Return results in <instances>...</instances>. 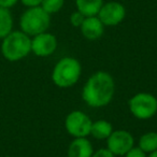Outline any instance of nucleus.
Instances as JSON below:
<instances>
[{
    "mask_svg": "<svg viewBox=\"0 0 157 157\" xmlns=\"http://www.w3.org/2000/svg\"><path fill=\"white\" fill-rule=\"evenodd\" d=\"M92 157H115V155L109 150V148H100L93 154Z\"/></svg>",
    "mask_w": 157,
    "mask_h": 157,
    "instance_id": "6ab92c4d",
    "label": "nucleus"
},
{
    "mask_svg": "<svg viewBox=\"0 0 157 157\" xmlns=\"http://www.w3.org/2000/svg\"><path fill=\"white\" fill-rule=\"evenodd\" d=\"M105 31V25L97 16L85 17L81 25V33L87 40L95 41L101 38Z\"/></svg>",
    "mask_w": 157,
    "mask_h": 157,
    "instance_id": "9d476101",
    "label": "nucleus"
},
{
    "mask_svg": "<svg viewBox=\"0 0 157 157\" xmlns=\"http://www.w3.org/2000/svg\"><path fill=\"white\" fill-rule=\"evenodd\" d=\"M57 48V39L54 35L42 33L31 39V52L39 57L52 55Z\"/></svg>",
    "mask_w": 157,
    "mask_h": 157,
    "instance_id": "1a4fd4ad",
    "label": "nucleus"
},
{
    "mask_svg": "<svg viewBox=\"0 0 157 157\" xmlns=\"http://www.w3.org/2000/svg\"><path fill=\"white\" fill-rule=\"evenodd\" d=\"M125 157H146L145 153L139 147H132L129 152L124 155Z\"/></svg>",
    "mask_w": 157,
    "mask_h": 157,
    "instance_id": "a211bd4d",
    "label": "nucleus"
},
{
    "mask_svg": "<svg viewBox=\"0 0 157 157\" xmlns=\"http://www.w3.org/2000/svg\"><path fill=\"white\" fill-rule=\"evenodd\" d=\"M84 20H85V16L82 13H80L78 11L72 13L71 16H70V22H71V24L73 25L74 27H81Z\"/></svg>",
    "mask_w": 157,
    "mask_h": 157,
    "instance_id": "f3484780",
    "label": "nucleus"
},
{
    "mask_svg": "<svg viewBox=\"0 0 157 157\" xmlns=\"http://www.w3.org/2000/svg\"><path fill=\"white\" fill-rule=\"evenodd\" d=\"M31 52V39L22 30L11 31L2 39L1 54L7 60L17 61Z\"/></svg>",
    "mask_w": 157,
    "mask_h": 157,
    "instance_id": "f03ea898",
    "label": "nucleus"
},
{
    "mask_svg": "<svg viewBox=\"0 0 157 157\" xmlns=\"http://www.w3.org/2000/svg\"><path fill=\"white\" fill-rule=\"evenodd\" d=\"M126 15L124 6L120 2L111 1L102 5L98 13V18L105 26H115L118 25Z\"/></svg>",
    "mask_w": 157,
    "mask_h": 157,
    "instance_id": "6e6552de",
    "label": "nucleus"
},
{
    "mask_svg": "<svg viewBox=\"0 0 157 157\" xmlns=\"http://www.w3.org/2000/svg\"><path fill=\"white\" fill-rule=\"evenodd\" d=\"M92 124L90 116L82 111H72L65 121L66 130L74 138H86L90 135Z\"/></svg>",
    "mask_w": 157,
    "mask_h": 157,
    "instance_id": "423d86ee",
    "label": "nucleus"
},
{
    "mask_svg": "<svg viewBox=\"0 0 157 157\" xmlns=\"http://www.w3.org/2000/svg\"><path fill=\"white\" fill-rule=\"evenodd\" d=\"M148 157H157V150L154 151V152H152V153H150V156Z\"/></svg>",
    "mask_w": 157,
    "mask_h": 157,
    "instance_id": "4be33fe9",
    "label": "nucleus"
},
{
    "mask_svg": "<svg viewBox=\"0 0 157 157\" xmlns=\"http://www.w3.org/2000/svg\"><path fill=\"white\" fill-rule=\"evenodd\" d=\"M75 3L78 11L85 17L98 15L102 7V0H75Z\"/></svg>",
    "mask_w": 157,
    "mask_h": 157,
    "instance_id": "f8f14e48",
    "label": "nucleus"
},
{
    "mask_svg": "<svg viewBox=\"0 0 157 157\" xmlns=\"http://www.w3.org/2000/svg\"><path fill=\"white\" fill-rule=\"evenodd\" d=\"M82 67L78 59L73 57H63L57 61L52 72V80L58 87L68 88L78 81Z\"/></svg>",
    "mask_w": 157,
    "mask_h": 157,
    "instance_id": "7ed1b4c3",
    "label": "nucleus"
},
{
    "mask_svg": "<svg viewBox=\"0 0 157 157\" xmlns=\"http://www.w3.org/2000/svg\"><path fill=\"white\" fill-rule=\"evenodd\" d=\"M51 24L50 14L46 13L40 6L27 9L22 14L20 20V26L23 33L29 37L45 33Z\"/></svg>",
    "mask_w": 157,
    "mask_h": 157,
    "instance_id": "20e7f679",
    "label": "nucleus"
},
{
    "mask_svg": "<svg viewBox=\"0 0 157 157\" xmlns=\"http://www.w3.org/2000/svg\"><path fill=\"white\" fill-rule=\"evenodd\" d=\"M139 148L144 153H152L157 150V132L150 131L142 135L139 139Z\"/></svg>",
    "mask_w": 157,
    "mask_h": 157,
    "instance_id": "2eb2a0df",
    "label": "nucleus"
},
{
    "mask_svg": "<svg viewBox=\"0 0 157 157\" xmlns=\"http://www.w3.org/2000/svg\"><path fill=\"white\" fill-rule=\"evenodd\" d=\"M18 0H0V7L6 8V9H10L13 6L16 5Z\"/></svg>",
    "mask_w": 157,
    "mask_h": 157,
    "instance_id": "412c9836",
    "label": "nucleus"
},
{
    "mask_svg": "<svg viewBox=\"0 0 157 157\" xmlns=\"http://www.w3.org/2000/svg\"><path fill=\"white\" fill-rule=\"evenodd\" d=\"M93 144L86 138H75L68 147V157H92Z\"/></svg>",
    "mask_w": 157,
    "mask_h": 157,
    "instance_id": "9b49d317",
    "label": "nucleus"
},
{
    "mask_svg": "<svg viewBox=\"0 0 157 157\" xmlns=\"http://www.w3.org/2000/svg\"><path fill=\"white\" fill-rule=\"evenodd\" d=\"M63 0H42L41 8L48 14L57 13L63 8Z\"/></svg>",
    "mask_w": 157,
    "mask_h": 157,
    "instance_id": "dca6fc26",
    "label": "nucleus"
},
{
    "mask_svg": "<svg viewBox=\"0 0 157 157\" xmlns=\"http://www.w3.org/2000/svg\"><path fill=\"white\" fill-rule=\"evenodd\" d=\"M21 1H22L23 5L28 8L38 7V6H40L42 2V0H21Z\"/></svg>",
    "mask_w": 157,
    "mask_h": 157,
    "instance_id": "aec40b11",
    "label": "nucleus"
},
{
    "mask_svg": "<svg viewBox=\"0 0 157 157\" xmlns=\"http://www.w3.org/2000/svg\"><path fill=\"white\" fill-rule=\"evenodd\" d=\"M135 138L129 131L118 129L113 130L107 139V146L115 156H124L133 147Z\"/></svg>",
    "mask_w": 157,
    "mask_h": 157,
    "instance_id": "0eeeda50",
    "label": "nucleus"
},
{
    "mask_svg": "<svg viewBox=\"0 0 157 157\" xmlns=\"http://www.w3.org/2000/svg\"><path fill=\"white\" fill-rule=\"evenodd\" d=\"M13 28V17L9 9L0 7V39L7 37Z\"/></svg>",
    "mask_w": 157,
    "mask_h": 157,
    "instance_id": "4468645a",
    "label": "nucleus"
},
{
    "mask_svg": "<svg viewBox=\"0 0 157 157\" xmlns=\"http://www.w3.org/2000/svg\"><path fill=\"white\" fill-rule=\"evenodd\" d=\"M112 131H113V127L111 123L105 120H99L93 122L90 135L97 140H105L110 137Z\"/></svg>",
    "mask_w": 157,
    "mask_h": 157,
    "instance_id": "ddd939ff",
    "label": "nucleus"
},
{
    "mask_svg": "<svg viewBox=\"0 0 157 157\" xmlns=\"http://www.w3.org/2000/svg\"><path fill=\"white\" fill-rule=\"evenodd\" d=\"M131 114L139 120H148L157 113V98L148 93H139L128 101Z\"/></svg>",
    "mask_w": 157,
    "mask_h": 157,
    "instance_id": "39448f33",
    "label": "nucleus"
},
{
    "mask_svg": "<svg viewBox=\"0 0 157 157\" xmlns=\"http://www.w3.org/2000/svg\"><path fill=\"white\" fill-rule=\"evenodd\" d=\"M115 94V83L110 73L97 71L83 86L82 98L90 108H102L111 102Z\"/></svg>",
    "mask_w": 157,
    "mask_h": 157,
    "instance_id": "f257e3e1",
    "label": "nucleus"
}]
</instances>
